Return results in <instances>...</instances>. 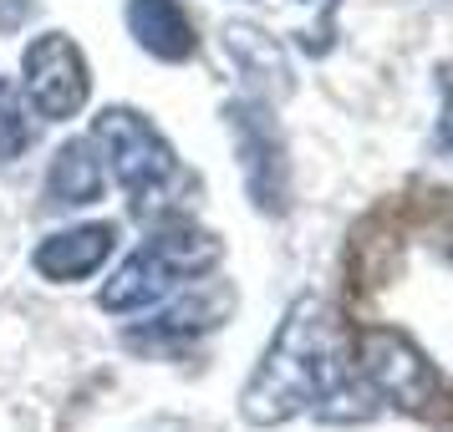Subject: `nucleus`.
<instances>
[{
  "label": "nucleus",
  "mask_w": 453,
  "mask_h": 432,
  "mask_svg": "<svg viewBox=\"0 0 453 432\" xmlns=\"http://www.w3.org/2000/svg\"><path fill=\"white\" fill-rule=\"evenodd\" d=\"M301 412H316L326 422H357L372 412L351 391L347 326L326 295H301L286 310L255 376L240 391V417L250 428H280Z\"/></svg>",
  "instance_id": "1"
},
{
  "label": "nucleus",
  "mask_w": 453,
  "mask_h": 432,
  "mask_svg": "<svg viewBox=\"0 0 453 432\" xmlns=\"http://www.w3.org/2000/svg\"><path fill=\"white\" fill-rule=\"evenodd\" d=\"M92 143L107 158L112 178L123 184L138 214H153V204L168 193V184L179 178V153L158 127L148 123L138 107H103L92 123Z\"/></svg>",
  "instance_id": "2"
},
{
  "label": "nucleus",
  "mask_w": 453,
  "mask_h": 432,
  "mask_svg": "<svg viewBox=\"0 0 453 432\" xmlns=\"http://www.w3.org/2000/svg\"><path fill=\"white\" fill-rule=\"evenodd\" d=\"M225 123L229 138H234V153H240V173H245L250 204L260 214H286L290 208V148L280 123L270 117L265 97H234L225 102Z\"/></svg>",
  "instance_id": "3"
},
{
  "label": "nucleus",
  "mask_w": 453,
  "mask_h": 432,
  "mask_svg": "<svg viewBox=\"0 0 453 432\" xmlns=\"http://www.w3.org/2000/svg\"><path fill=\"white\" fill-rule=\"evenodd\" d=\"M357 371L367 376V387L392 402L397 412H423L438 397V367H433L423 346L397 326H367L357 336Z\"/></svg>",
  "instance_id": "4"
},
{
  "label": "nucleus",
  "mask_w": 453,
  "mask_h": 432,
  "mask_svg": "<svg viewBox=\"0 0 453 432\" xmlns=\"http://www.w3.org/2000/svg\"><path fill=\"white\" fill-rule=\"evenodd\" d=\"M21 97L46 123H66V117H77L87 107V97H92V72H87V57L77 51V42L66 31H46V36H36V42L26 46Z\"/></svg>",
  "instance_id": "5"
},
{
  "label": "nucleus",
  "mask_w": 453,
  "mask_h": 432,
  "mask_svg": "<svg viewBox=\"0 0 453 432\" xmlns=\"http://www.w3.org/2000/svg\"><path fill=\"white\" fill-rule=\"evenodd\" d=\"M118 245V229L112 224H72L46 234L42 245L31 249V269L51 280V285H77L87 275H97L107 265V254Z\"/></svg>",
  "instance_id": "6"
},
{
  "label": "nucleus",
  "mask_w": 453,
  "mask_h": 432,
  "mask_svg": "<svg viewBox=\"0 0 453 432\" xmlns=\"http://www.w3.org/2000/svg\"><path fill=\"white\" fill-rule=\"evenodd\" d=\"M179 285V269L168 265L153 245H143L138 254H127L118 275L103 285V310H118V315H133V310H148L168 300V290Z\"/></svg>",
  "instance_id": "7"
},
{
  "label": "nucleus",
  "mask_w": 453,
  "mask_h": 432,
  "mask_svg": "<svg viewBox=\"0 0 453 432\" xmlns=\"http://www.w3.org/2000/svg\"><path fill=\"white\" fill-rule=\"evenodd\" d=\"M127 31L158 62H188L199 51V36L179 11V0H127Z\"/></svg>",
  "instance_id": "8"
},
{
  "label": "nucleus",
  "mask_w": 453,
  "mask_h": 432,
  "mask_svg": "<svg viewBox=\"0 0 453 432\" xmlns=\"http://www.w3.org/2000/svg\"><path fill=\"white\" fill-rule=\"evenodd\" d=\"M103 193V158H97V143L87 138H72V143L57 148V158L46 168V199L57 208H82Z\"/></svg>",
  "instance_id": "9"
},
{
  "label": "nucleus",
  "mask_w": 453,
  "mask_h": 432,
  "mask_svg": "<svg viewBox=\"0 0 453 432\" xmlns=\"http://www.w3.org/2000/svg\"><path fill=\"white\" fill-rule=\"evenodd\" d=\"M225 46L229 57L250 72V82H255V97H270V92H290V62L280 42L260 31V26H245V21H229L225 26Z\"/></svg>",
  "instance_id": "10"
},
{
  "label": "nucleus",
  "mask_w": 453,
  "mask_h": 432,
  "mask_svg": "<svg viewBox=\"0 0 453 432\" xmlns=\"http://www.w3.org/2000/svg\"><path fill=\"white\" fill-rule=\"evenodd\" d=\"M229 310H234V285L229 280H209V285H199L184 300H173L158 315V336H199V330H214L229 321Z\"/></svg>",
  "instance_id": "11"
},
{
  "label": "nucleus",
  "mask_w": 453,
  "mask_h": 432,
  "mask_svg": "<svg viewBox=\"0 0 453 432\" xmlns=\"http://www.w3.org/2000/svg\"><path fill=\"white\" fill-rule=\"evenodd\" d=\"M148 245L158 249L168 265L179 269V275H209V265L225 254L219 234H209V229L188 224V219H168L164 229H153V239H148Z\"/></svg>",
  "instance_id": "12"
},
{
  "label": "nucleus",
  "mask_w": 453,
  "mask_h": 432,
  "mask_svg": "<svg viewBox=\"0 0 453 432\" xmlns=\"http://www.w3.org/2000/svg\"><path fill=\"white\" fill-rule=\"evenodd\" d=\"M26 143H31V123H26V107H21V87L0 82V163L21 158Z\"/></svg>",
  "instance_id": "13"
},
{
  "label": "nucleus",
  "mask_w": 453,
  "mask_h": 432,
  "mask_svg": "<svg viewBox=\"0 0 453 432\" xmlns=\"http://www.w3.org/2000/svg\"><path fill=\"white\" fill-rule=\"evenodd\" d=\"M438 143L453 153V77L443 82V117H438Z\"/></svg>",
  "instance_id": "14"
},
{
  "label": "nucleus",
  "mask_w": 453,
  "mask_h": 432,
  "mask_svg": "<svg viewBox=\"0 0 453 432\" xmlns=\"http://www.w3.org/2000/svg\"><path fill=\"white\" fill-rule=\"evenodd\" d=\"M449 260H453V229H449Z\"/></svg>",
  "instance_id": "15"
}]
</instances>
